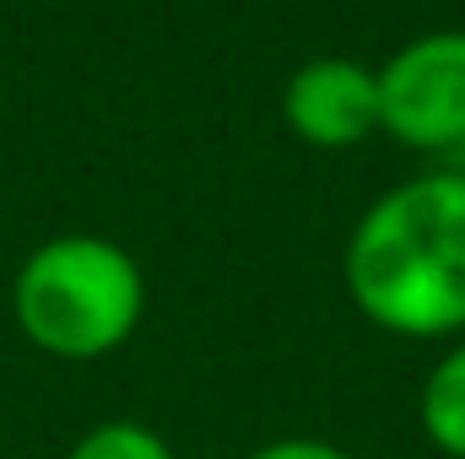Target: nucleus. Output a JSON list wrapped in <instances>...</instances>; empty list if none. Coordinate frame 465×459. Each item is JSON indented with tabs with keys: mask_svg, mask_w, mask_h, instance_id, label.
<instances>
[{
	"mask_svg": "<svg viewBox=\"0 0 465 459\" xmlns=\"http://www.w3.org/2000/svg\"><path fill=\"white\" fill-rule=\"evenodd\" d=\"M243 459H351L341 444H331V438H309V433H298V438H271V444H260V449H249Z\"/></svg>",
	"mask_w": 465,
	"mask_h": 459,
	"instance_id": "nucleus-7",
	"label": "nucleus"
},
{
	"mask_svg": "<svg viewBox=\"0 0 465 459\" xmlns=\"http://www.w3.org/2000/svg\"><path fill=\"white\" fill-rule=\"evenodd\" d=\"M282 114L287 130L309 146H357L379 130V71L362 60H309L292 71L287 93H282Z\"/></svg>",
	"mask_w": 465,
	"mask_h": 459,
	"instance_id": "nucleus-4",
	"label": "nucleus"
},
{
	"mask_svg": "<svg viewBox=\"0 0 465 459\" xmlns=\"http://www.w3.org/2000/svg\"><path fill=\"white\" fill-rule=\"evenodd\" d=\"M65 459H179V454H173V444H168L157 427L130 422V416H114V422L87 427V433L71 444Z\"/></svg>",
	"mask_w": 465,
	"mask_h": 459,
	"instance_id": "nucleus-6",
	"label": "nucleus"
},
{
	"mask_svg": "<svg viewBox=\"0 0 465 459\" xmlns=\"http://www.w3.org/2000/svg\"><path fill=\"white\" fill-rule=\"evenodd\" d=\"M417 422L444 459H465V336L428 367L417 395Z\"/></svg>",
	"mask_w": 465,
	"mask_h": 459,
	"instance_id": "nucleus-5",
	"label": "nucleus"
},
{
	"mask_svg": "<svg viewBox=\"0 0 465 459\" xmlns=\"http://www.w3.org/2000/svg\"><path fill=\"white\" fill-rule=\"evenodd\" d=\"M379 130L444 151L465 141V27L422 33L379 71Z\"/></svg>",
	"mask_w": 465,
	"mask_h": 459,
	"instance_id": "nucleus-3",
	"label": "nucleus"
},
{
	"mask_svg": "<svg viewBox=\"0 0 465 459\" xmlns=\"http://www.w3.org/2000/svg\"><path fill=\"white\" fill-rule=\"evenodd\" d=\"M16 330L54 362H104L141 330L146 276L98 232H60L38 243L11 281Z\"/></svg>",
	"mask_w": 465,
	"mask_h": 459,
	"instance_id": "nucleus-2",
	"label": "nucleus"
},
{
	"mask_svg": "<svg viewBox=\"0 0 465 459\" xmlns=\"http://www.w3.org/2000/svg\"><path fill=\"white\" fill-rule=\"evenodd\" d=\"M357 314L401 341L465 336V173H422L379 195L341 259Z\"/></svg>",
	"mask_w": 465,
	"mask_h": 459,
	"instance_id": "nucleus-1",
	"label": "nucleus"
}]
</instances>
